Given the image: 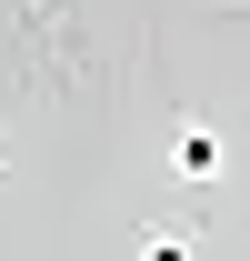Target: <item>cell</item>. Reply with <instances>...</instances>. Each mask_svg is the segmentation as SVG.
I'll list each match as a JSON object with an SVG mask.
<instances>
[{"instance_id":"cell-2","label":"cell","mask_w":250,"mask_h":261,"mask_svg":"<svg viewBox=\"0 0 250 261\" xmlns=\"http://www.w3.org/2000/svg\"><path fill=\"white\" fill-rule=\"evenodd\" d=\"M140 261H200V251H190V231H140Z\"/></svg>"},{"instance_id":"cell-1","label":"cell","mask_w":250,"mask_h":261,"mask_svg":"<svg viewBox=\"0 0 250 261\" xmlns=\"http://www.w3.org/2000/svg\"><path fill=\"white\" fill-rule=\"evenodd\" d=\"M170 171H180V181H220V171H230V141H220L210 121H180L170 130Z\"/></svg>"}]
</instances>
